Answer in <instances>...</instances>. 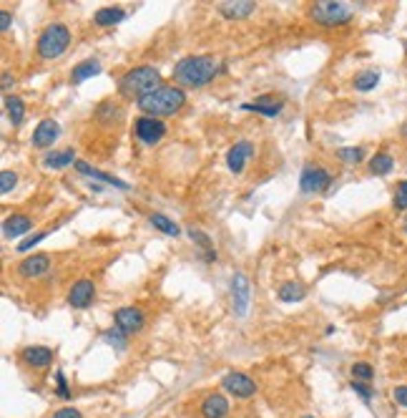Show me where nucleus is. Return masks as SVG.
Instances as JSON below:
<instances>
[{
	"mask_svg": "<svg viewBox=\"0 0 407 418\" xmlns=\"http://www.w3.org/2000/svg\"><path fill=\"white\" fill-rule=\"evenodd\" d=\"M224 71V63H219L211 56H186L174 66V81L179 83V88H204Z\"/></svg>",
	"mask_w": 407,
	"mask_h": 418,
	"instance_id": "nucleus-1",
	"label": "nucleus"
},
{
	"mask_svg": "<svg viewBox=\"0 0 407 418\" xmlns=\"http://www.w3.org/2000/svg\"><path fill=\"white\" fill-rule=\"evenodd\" d=\"M184 103H186L184 88L161 86V88H156V91H151V94H146L144 98H138L136 106L144 111V116L161 118V116H171L176 111H182Z\"/></svg>",
	"mask_w": 407,
	"mask_h": 418,
	"instance_id": "nucleus-2",
	"label": "nucleus"
},
{
	"mask_svg": "<svg viewBox=\"0 0 407 418\" xmlns=\"http://www.w3.org/2000/svg\"><path fill=\"white\" fill-rule=\"evenodd\" d=\"M156 88H161V74L159 68L153 66H136L118 79V94L124 98H136L138 101Z\"/></svg>",
	"mask_w": 407,
	"mask_h": 418,
	"instance_id": "nucleus-3",
	"label": "nucleus"
},
{
	"mask_svg": "<svg viewBox=\"0 0 407 418\" xmlns=\"http://www.w3.org/2000/svg\"><path fill=\"white\" fill-rule=\"evenodd\" d=\"M68 45H71V30H68L63 23H51V25H45V28L41 30L36 51L43 61H53V59H60V56L68 51Z\"/></svg>",
	"mask_w": 407,
	"mask_h": 418,
	"instance_id": "nucleus-4",
	"label": "nucleus"
},
{
	"mask_svg": "<svg viewBox=\"0 0 407 418\" xmlns=\"http://www.w3.org/2000/svg\"><path fill=\"white\" fill-rule=\"evenodd\" d=\"M355 15V8L347 6V3H335V0H320L309 6V18H312L317 25H324V28H337V25H344V23L352 21Z\"/></svg>",
	"mask_w": 407,
	"mask_h": 418,
	"instance_id": "nucleus-5",
	"label": "nucleus"
},
{
	"mask_svg": "<svg viewBox=\"0 0 407 418\" xmlns=\"http://www.w3.org/2000/svg\"><path fill=\"white\" fill-rule=\"evenodd\" d=\"M133 136L146 147H153V144H159L166 136V124L153 116H138L133 121Z\"/></svg>",
	"mask_w": 407,
	"mask_h": 418,
	"instance_id": "nucleus-6",
	"label": "nucleus"
},
{
	"mask_svg": "<svg viewBox=\"0 0 407 418\" xmlns=\"http://www.w3.org/2000/svg\"><path fill=\"white\" fill-rule=\"evenodd\" d=\"M332 174L324 167H305L299 174V189L305 194H322L329 189Z\"/></svg>",
	"mask_w": 407,
	"mask_h": 418,
	"instance_id": "nucleus-7",
	"label": "nucleus"
},
{
	"mask_svg": "<svg viewBox=\"0 0 407 418\" xmlns=\"http://www.w3.org/2000/svg\"><path fill=\"white\" fill-rule=\"evenodd\" d=\"M221 386H224L226 393H232L234 398H252L256 393V383L249 378L247 373H239V370H232L221 378Z\"/></svg>",
	"mask_w": 407,
	"mask_h": 418,
	"instance_id": "nucleus-8",
	"label": "nucleus"
},
{
	"mask_svg": "<svg viewBox=\"0 0 407 418\" xmlns=\"http://www.w3.org/2000/svg\"><path fill=\"white\" fill-rule=\"evenodd\" d=\"M113 323H116V328H121L124 333H129V335H136V333L144 331L146 317L138 308L129 305V308H118L116 313H113Z\"/></svg>",
	"mask_w": 407,
	"mask_h": 418,
	"instance_id": "nucleus-9",
	"label": "nucleus"
},
{
	"mask_svg": "<svg viewBox=\"0 0 407 418\" xmlns=\"http://www.w3.org/2000/svg\"><path fill=\"white\" fill-rule=\"evenodd\" d=\"M96 297V285L94 280H78V282H73L71 290H68V305L73 310H86Z\"/></svg>",
	"mask_w": 407,
	"mask_h": 418,
	"instance_id": "nucleus-10",
	"label": "nucleus"
},
{
	"mask_svg": "<svg viewBox=\"0 0 407 418\" xmlns=\"http://www.w3.org/2000/svg\"><path fill=\"white\" fill-rule=\"evenodd\" d=\"M252 156H254V144L241 139L226 151V167H229V171H234V174H241Z\"/></svg>",
	"mask_w": 407,
	"mask_h": 418,
	"instance_id": "nucleus-11",
	"label": "nucleus"
},
{
	"mask_svg": "<svg viewBox=\"0 0 407 418\" xmlns=\"http://www.w3.org/2000/svg\"><path fill=\"white\" fill-rule=\"evenodd\" d=\"M60 136V124L56 118H43L41 124L36 126V132H33V139L30 144L36 149H51Z\"/></svg>",
	"mask_w": 407,
	"mask_h": 418,
	"instance_id": "nucleus-12",
	"label": "nucleus"
},
{
	"mask_svg": "<svg viewBox=\"0 0 407 418\" xmlns=\"http://www.w3.org/2000/svg\"><path fill=\"white\" fill-rule=\"evenodd\" d=\"M241 109L244 111H256V114H262V116H279L284 109V98H279V96L274 94H264V96H256L254 101L249 103H241Z\"/></svg>",
	"mask_w": 407,
	"mask_h": 418,
	"instance_id": "nucleus-13",
	"label": "nucleus"
},
{
	"mask_svg": "<svg viewBox=\"0 0 407 418\" xmlns=\"http://www.w3.org/2000/svg\"><path fill=\"white\" fill-rule=\"evenodd\" d=\"M249 278L244 272H236L232 278V302H234V313L236 315H247L249 310Z\"/></svg>",
	"mask_w": 407,
	"mask_h": 418,
	"instance_id": "nucleus-14",
	"label": "nucleus"
},
{
	"mask_svg": "<svg viewBox=\"0 0 407 418\" xmlns=\"http://www.w3.org/2000/svg\"><path fill=\"white\" fill-rule=\"evenodd\" d=\"M48 270H51V257L45 255V252L30 255L18 262V275H21V278H28V280L41 278V275H45Z\"/></svg>",
	"mask_w": 407,
	"mask_h": 418,
	"instance_id": "nucleus-15",
	"label": "nucleus"
},
{
	"mask_svg": "<svg viewBox=\"0 0 407 418\" xmlns=\"http://www.w3.org/2000/svg\"><path fill=\"white\" fill-rule=\"evenodd\" d=\"M53 355L56 353L51 348H45V345H28V348H23L21 351V360L25 363L28 368H36V370H43L53 363Z\"/></svg>",
	"mask_w": 407,
	"mask_h": 418,
	"instance_id": "nucleus-16",
	"label": "nucleus"
},
{
	"mask_svg": "<svg viewBox=\"0 0 407 418\" xmlns=\"http://www.w3.org/2000/svg\"><path fill=\"white\" fill-rule=\"evenodd\" d=\"M73 167L78 169L83 176H91V179H96V182L111 184V187H116V189H124V191L131 189V184H126L124 179H118V176H113V174H106V171H101V169H94L88 162H83V159H78V162L73 164Z\"/></svg>",
	"mask_w": 407,
	"mask_h": 418,
	"instance_id": "nucleus-17",
	"label": "nucleus"
},
{
	"mask_svg": "<svg viewBox=\"0 0 407 418\" xmlns=\"http://www.w3.org/2000/svg\"><path fill=\"white\" fill-rule=\"evenodd\" d=\"M201 418H224L229 413V401L221 393H209L199 406Z\"/></svg>",
	"mask_w": 407,
	"mask_h": 418,
	"instance_id": "nucleus-18",
	"label": "nucleus"
},
{
	"mask_svg": "<svg viewBox=\"0 0 407 418\" xmlns=\"http://www.w3.org/2000/svg\"><path fill=\"white\" fill-rule=\"evenodd\" d=\"M30 229H33V220H30L28 214H10V217L3 220V235L8 240H18L21 235L30 232Z\"/></svg>",
	"mask_w": 407,
	"mask_h": 418,
	"instance_id": "nucleus-19",
	"label": "nucleus"
},
{
	"mask_svg": "<svg viewBox=\"0 0 407 418\" xmlns=\"http://www.w3.org/2000/svg\"><path fill=\"white\" fill-rule=\"evenodd\" d=\"M256 6L252 3V0H226V3H221L219 6V13L224 15L226 21H239V18H249V15L254 13Z\"/></svg>",
	"mask_w": 407,
	"mask_h": 418,
	"instance_id": "nucleus-20",
	"label": "nucleus"
},
{
	"mask_svg": "<svg viewBox=\"0 0 407 418\" xmlns=\"http://www.w3.org/2000/svg\"><path fill=\"white\" fill-rule=\"evenodd\" d=\"M126 18V10L118 6H106V8H98L94 13V23L98 28H109V25H118V23H124Z\"/></svg>",
	"mask_w": 407,
	"mask_h": 418,
	"instance_id": "nucleus-21",
	"label": "nucleus"
},
{
	"mask_svg": "<svg viewBox=\"0 0 407 418\" xmlns=\"http://www.w3.org/2000/svg\"><path fill=\"white\" fill-rule=\"evenodd\" d=\"M103 68L101 63L96 59H88V61H80V63H76L71 71V83H83L88 81V79H94V76L101 74Z\"/></svg>",
	"mask_w": 407,
	"mask_h": 418,
	"instance_id": "nucleus-22",
	"label": "nucleus"
},
{
	"mask_svg": "<svg viewBox=\"0 0 407 418\" xmlns=\"http://www.w3.org/2000/svg\"><path fill=\"white\" fill-rule=\"evenodd\" d=\"M367 169H370V174H375V176H387V174H390V171L395 169L393 154L382 149V151H377V154L372 156L370 164H367Z\"/></svg>",
	"mask_w": 407,
	"mask_h": 418,
	"instance_id": "nucleus-23",
	"label": "nucleus"
},
{
	"mask_svg": "<svg viewBox=\"0 0 407 418\" xmlns=\"http://www.w3.org/2000/svg\"><path fill=\"white\" fill-rule=\"evenodd\" d=\"M3 103H6V111H8V118H10V124L21 126L23 118H25V103H23L21 96L6 94V96H3Z\"/></svg>",
	"mask_w": 407,
	"mask_h": 418,
	"instance_id": "nucleus-24",
	"label": "nucleus"
},
{
	"mask_svg": "<svg viewBox=\"0 0 407 418\" xmlns=\"http://www.w3.org/2000/svg\"><path fill=\"white\" fill-rule=\"evenodd\" d=\"M148 222H151L153 229H159V232H164V235H168V237H179V235H182V227H179V224H176L171 217H166V214L153 212V214H148Z\"/></svg>",
	"mask_w": 407,
	"mask_h": 418,
	"instance_id": "nucleus-25",
	"label": "nucleus"
},
{
	"mask_svg": "<svg viewBox=\"0 0 407 418\" xmlns=\"http://www.w3.org/2000/svg\"><path fill=\"white\" fill-rule=\"evenodd\" d=\"M189 237H191V242L197 244L199 250L204 252V260L206 262H214L217 260V252H214V242H211V237L206 235V232H201V229H189Z\"/></svg>",
	"mask_w": 407,
	"mask_h": 418,
	"instance_id": "nucleus-26",
	"label": "nucleus"
},
{
	"mask_svg": "<svg viewBox=\"0 0 407 418\" xmlns=\"http://www.w3.org/2000/svg\"><path fill=\"white\" fill-rule=\"evenodd\" d=\"M78 159H76V151L73 149H63V151H48V154L43 156V164L48 169H63L68 167V164H76Z\"/></svg>",
	"mask_w": 407,
	"mask_h": 418,
	"instance_id": "nucleus-27",
	"label": "nucleus"
},
{
	"mask_svg": "<svg viewBox=\"0 0 407 418\" xmlns=\"http://www.w3.org/2000/svg\"><path fill=\"white\" fill-rule=\"evenodd\" d=\"M377 83H380L377 68H364V71H360V74L352 79V86H355L357 91H372Z\"/></svg>",
	"mask_w": 407,
	"mask_h": 418,
	"instance_id": "nucleus-28",
	"label": "nucleus"
},
{
	"mask_svg": "<svg viewBox=\"0 0 407 418\" xmlns=\"http://www.w3.org/2000/svg\"><path fill=\"white\" fill-rule=\"evenodd\" d=\"M276 295H279L282 302H299L307 297V287L302 285V282H284Z\"/></svg>",
	"mask_w": 407,
	"mask_h": 418,
	"instance_id": "nucleus-29",
	"label": "nucleus"
},
{
	"mask_svg": "<svg viewBox=\"0 0 407 418\" xmlns=\"http://www.w3.org/2000/svg\"><path fill=\"white\" fill-rule=\"evenodd\" d=\"M103 343L111 345V348H116V351H126V345H129V333H124L121 328H116V325H111L109 331L101 333Z\"/></svg>",
	"mask_w": 407,
	"mask_h": 418,
	"instance_id": "nucleus-30",
	"label": "nucleus"
},
{
	"mask_svg": "<svg viewBox=\"0 0 407 418\" xmlns=\"http://www.w3.org/2000/svg\"><path fill=\"white\" fill-rule=\"evenodd\" d=\"M337 159L342 164H360L364 159V147H340L337 149Z\"/></svg>",
	"mask_w": 407,
	"mask_h": 418,
	"instance_id": "nucleus-31",
	"label": "nucleus"
},
{
	"mask_svg": "<svg viewBox=\"0 0 407 418\" xmlns=\"http://www.w3.org/2000/svg\"><path fill=\"white\" fill-rule=\"evenodd\" d=\"M352 381H362V383H370L372 378H375V368L367 363V360H357V363H352Z\"/></svg>",
	"mask_w": 407,
	"mask_h": 418,
	"instance_id": "nucleus-32",
	"label": "nucleus"
},
{
	"mask_svg": "<svg viewBox=\"0 0 407 418\" xmlns=\"http://www.w3.org/2000/svg\"><path fill=\"white\" fill-rule=\"evenodd\" d=\"M393 207L397 209V212H407V179L397 182V187H395Z\"/></svg>",
	"mask_w": 407,
	"mask_h": 418,
	"instance_id": "nucleus-33",
	"label": "nucleus"
},
{
	"mask_svg": "<svg viewBox=\"0 0 407 418\" xmlns=\"http://www.w3.org/2000/svg\"><path fill=\"white\" fill-rule=\"evenodd\" d=\"M349 388L355 390V393H357V396H360V398H362L364 404H370L372 398H375V388H372L370 383H362V381H352V383H349Z\"/></svg>",
	"mask_w": 407,
	"mask_h": 418,
	"instance_id": "nucleus-34",
	"label": "nucleus"
},
{
	"mask_svg": "<svg viewBox=\"0 0 407 418\" xmlns=\"http://www.w3.org/2000/svg\"><path fill=\"white\" fill-rule=\"evenodd\" d=\"M15 184H18V174L10 171V169H3V174H0V191H3V194L13 191Z\"/></svg>",
	"mask_w": 407,
	"mask_h": 418,
	"instance_id": "nucleus-35",
	"label": "nucleus"
},
{
	"mask_svg": "<svg viewBox=\"0 0 407 418\" xmlns=\"http://www.w3.org/2000/svg\"><path fill=\"white\" fill-rule=\"evenodd\" d=\"M56 393H58V398H66V401L71 398V388H68L63 370H56Z\"/></svg>",
	"mask_w": 407,
	"mask_h": 418,
	"instance_id": "nucleus-36",
	"label": "nucleus"
},
{
	"mask_svg": "<svg viewBox=\"0 0 407 418\" xmlns=\"http://www.w3.org/2000/svg\"><path fill=\"white\" fill-rule=\"evenodd\" d=\"M45 235H48V232H36L33 237H25V240H23V242L18 244V252H28L30 247H33V244H38L41 240H45Z\"/></svg>",
	"mask_w": 407,
	"mask_h": 418,
	"instance_id": "nucleus-37",
	"label": "nucleus"
},
{
	"mask_svg": "<svg viewBox=\"0 0 407 418\" xmlns=\"http://www.w3.org/2000/svg\"><path fill=\"white\" fill-rule=\"evenodd\" d=\"M393 401L397 406H402V408H407V383H402V386H395V388H393Z\"/></svg>",
	"mask_w": 407,
	"mask_h": 418,
	"instance_id": "nucleus-38",
	"label": "nucleus"
},
{
	"mask_svg": "<svg viewBox=\"0 0 407 418\" xmlns=\"http://www.w3.org/2000/svg\"><path fill=\"white\" fill-rule=\"evenodd\" d=\"M51 418H83V416H80L78 408H73V406H66V408H58V411L53 413Z\"/></svg>",
	"mask_w": 407,
	"mask_h": 418,
	"instance_id": "nucleus-39",
	"label": "nucleus"
},
{
	"mask_svg": "<svg viewBox=\"0 0 407 418\" xmlns=\"http://www.w3.org/2000/svg\"><path fill=\"white\" fill-rule=\"evenodd\" d=\"M10 23H13V15L8 13V10H0V30H3V33L10 28Z\"/></svg>",
	"mask_w": 407,
	"mask_h": 418,
	"instance_id": "nucleus-40",
	"label": "nucleus"
},
{
	"mask_svg": "<svg viewBox=\"0 0 407 418\" xmlns=\"http://www.w3.org/2000/svg\"><path fill=\"white\" fill-rule=\"evenodd\" d=\"M13 83H15V76H10L6 71V74H3V83H0V86H3V91H8V88L13 86Z\"/></svg>",
	"mask_w": 407,
	"mask_h": 418,
	"instance_id": "nucleus-41",
	"label": "nucleus"
},
{
	"mask_svg": "<svg viewBox=\"0 0 407 418\" xmlns=\"http://www.w3.org/2000/svg\"><path fill=\"white\" fill-rule=\"evenodd\" d=\"M402 232L407 235V214H405V220H402Z\"/></svg>",
	"mask_w": 407,
	"mask_h": 418,
	"instance_id": "nucleus-42",
	"label": "nucleus"
},
{
	"mask_svg": "<svg viewBox=\"0 0 407 418\" xmlns=\"http://www.w3.org/2000/svg\"><path fill=\"white\" fill-rule=\"evenodd\" d=\"M402 45H405V51H407V41H402Z\"/></svg>",
	"mask_w": 407,
	"mask_h": 418,
	"instance_id": "nucleus-43",
	"label": "nucleus"
},
{
	"mask_svg": "<svg viewBox=\"0 0 407 418\" xmlns=\"http://www.w3.org/2000/svg\"><path fill=\"white\" fill-rule=\"evenodd\" d=\"M302 418H314V416H302Z\"/></svg>",
	"mask_w": 407,
	"mask_h": 418,
	"instance_id": "nucleus-44",
	"label": "nucleus"
}]
</instances>
